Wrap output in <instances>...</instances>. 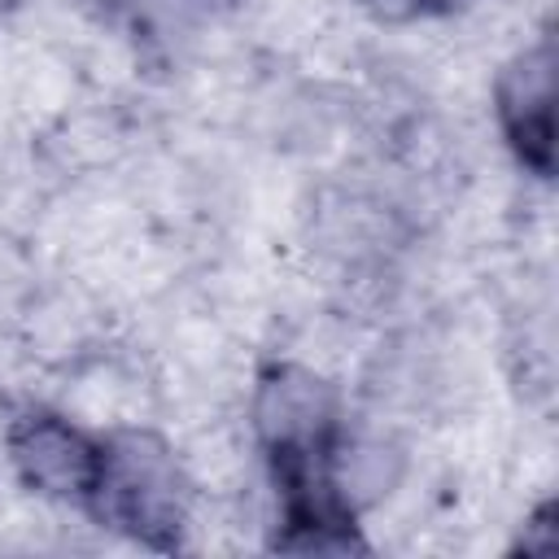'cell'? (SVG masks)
Masks as SVG:
<instances>
[{"label":"cell","instance_id":"cell-1","mask_svg":"<svg viewBox=\"0 0 559 559\" xmlns=\"http://www.w3.org/2000/svg\"><path fill=\"white\" fill-rule=\"evenodd\" d=\"M87 511L148 550H179L192 515V480L170 441L153 428L105 432L100 476Z\"/></svg>","mask_w":559,"mask_h":559},{"label":"cell","instance_id":"cell-2","mask_svg":"<svg viewBox=\"0 0 559 559\" xmlns=\"http://www.w3.org/2000/svg\"><path fill=\"white\" fill-rule=\"evenodd\" d=\"M249 428L271 476L332 463L345 432L341 393L306 362H266L249 393Z\"/></svg>","mask_w":559,"mask_h":559},{"label":"cell","instance_id":"cell-3","mask_svg":"<svg viewBox=\"0 0 559 559\" xmlns=\"http://www.w3.org/2000/svg\"><path fill=\"white\" fill-rule=\"evenodd\" d=\"M100 450L105 437L48 406H26L4 428V459L13 476L22 480V489L48 502L87 507L100 476Z\"/></svg>","mask_w":559,"mask_h":559},{"label":"cell","instance_id":"cell-4","mask_svg":"<svg viewBox=\"0 0 559 559\" xmlns=\"http://www.w3.org/2000/svg\"><path fill=\"white\" fill-rule=\"evenodd\" d=\"M493 122L520 170L555 175V35L542 31L493 74Z\"/></svg>","mask_w":559,"mask_h":559},{"label":"cell","instance_id":"cell-5","mask_svg":"<svg viewBox=\"0 0 559 559\" xmlns=\"http://www.w3.org/2000/svg\"><path fill=\"white\" fill-rule=\"evenodd\" d=\"M402 472H406V454L393 437H358L349 428L341 432L336 454H332V476H336V489L345 493V502L354 511L393 493Z\"/></svg>","mask_w":559,"mask_h":559},{"label":"cell","instance_id":"cell-6","mask_svg":"<svg viewBox=\"0 0 559 559\" xmlns=\"http://www.w3.org/2000/svg\"><path fill=\"white\" fill-rule=\"evenodd\" d=\"M376 17H389V22H415V17H445L472 0H362Z\"/></svg>","mask_w":559,"mask_h":559},{"label":"cell","instance_id":"cell-7","mask_svg":"<svg viewBox=\"0 0 559 559\" xmlns=\"http://www.w3.org/2000/svg\"><path fill=\"white\" fill-rule=\"evenodd\" d=\"M520 546H524V555H542V550H550V546H555V502H550V498H546V502H537V507H533V515L524 520Z\"/></svg>","mask_w":559,"mask_h":559},{"label":"cell","instance_id":"cell-8","mask_svg":"<svg viewBox=\"0 0 559 559\" xmlns=\"http://www.w3.org/2000/svg\"><path fill=\"white\" fill-rule=\"evenodd\" d=\"M17 4H22V0H0V13H13Z\"/></svg>","mask_w":559,"mask_h":559}]
</instances>
